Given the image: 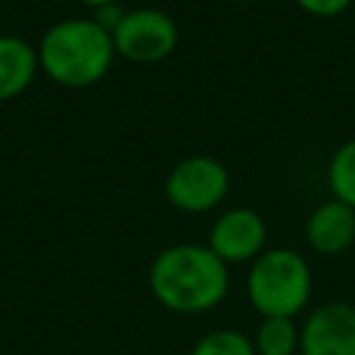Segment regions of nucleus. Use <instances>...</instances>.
Instances as JSON below:
<instances>
[{"mask_svg":"<svg viewBox=\"0 0 355 355\" xmlns=\"http://www.w3.org/2000/svg\"><path fill=\"white\" fill-rule=\"evenodd\" d=\"M153 297L175 313H208L230 291V269L208 244H172L161 250L147 275Z\"/></svg>","mask_w":355,"mask_h":355,"instance_id":"f257e3e1","label":"nucleus"},{"mask_svg":"<svg viewBox=\"0 0 355 355\" xmlns=\"http://www.w3.org/2000/svg\"><path fill=\"white\" fill-rule=\"evenodd\" d=\"M39 67L61 86L83 89L97 83L114 58L111 33L94 19L55 22L39 44Z\"/></svg>","mask_w":355,"mask_h":355,"instance_id":"f03ea898","label":"nucleus"},{"mask_svg":"<svg viewBox=\"0 0 355 355\" xmlns=\"http://www.w3.org/2000/svg\"><path fill=\"white\" fill-rule=\"evenodd\" d=\"M313 277L308 261L288 247L263 250L247 272V300L261 319H294L308 308Z\"/></svg>","mask_w":355,"mask_h":355,"instance_id":"7ed1b4c3","label":"nucleus"},{"mask_svg":"<svg viewBox=\"0 0 355 355\" xmlns=\"http://www.w3.org/2000/svg\"><path fill=\"white\" fill-rule=\"evenodd\" d=\"M230 189V175L214 155H189L178 161L164 183L166 202L186 214H205L216 208Z\"/></svg>","mask_w":355,"mask_h":355,"instance_id":"20e7f679","label":"nucleus"},{"mask_svg":"<svg viewBox=\"0 0 355 355\" xmlns=\"http://www.w3.org/2000/svg\"><path fill=\"white\" fill-rule=\"evenodd\" d=\"M114 53L133 64H155L166 58L178 44V25L166 11L136 8L125 11L119 25L111 31Z\"/></svg>","mask_w":355,"mask_h":355,"instance_id":"39448f33","label":"nucleus"},{"mask_svg":"<svg viewBox=\"0 0 355 355\" xmlns=\"http://www.w3.org/2000/svg\"><path fill=\"white\" fill-rule=\"evenodd\" d=\"M208 250L230 263H252L266 250V222L252 208H227L208 233Z\"/></svg>","mask_w":355,"mask_h":355,"instance_id":"423d86ee","label":"nucleus"},{"mask_svg":"<svg viewBox=\"0 0 355 355\" xmlns=\"http://www.w3.org/2000/svg\"><path fill=\"white\" fill-rule=\"evenodd\" d=\"M300 355H355V305H316L300 324Z\"/></svg>","mask_w":355,"mask_h":355,"instance_id":"0eeeda50","label":"nucleus"},{"mask_svg":"<svg viewBox=\"0 0 355 355\" xmlns=\"http://www.w3.org/2000/svg\"><path fill=\"white\" fill-rule=\"evenodd\" d=\"M305 241L319 255H341L355 244V208L324 200L305 222Z\"/></svg>","mask_w":355,"mask_h":355,"instance_id":"6e6552de","label":"nucleus"},{"mask_svg":"<svg viewBox=\"0 0 355 355\" xmlns=\"http://www.w3.org/2000/svg\"><path fill=\"white\" fill-rule=\"evenodd\" d=\"M39 67V55L19 36H0V100L22 94Z\"/></svg>","mask_w":355,"mask_h":355,"instance_id":"1a4fd4ad","label":"nucleus"},{"mask_svg":"<svg viewBox=\"0 0 355 355\" xmlns=\"http://www.w3.org/2000/svg\"><path fill=\"white\" fill-rule=\"evenodd\" d=\"M252 344L255 355H300V327L294 319H261Z\"/></svg>","mask_w":355,"mask_h":355,"instance_id":"9d476101","label":"nucleus"},{"mask_svg":"<svg viewBox=\"0 0 355 355\" xmlns=\"http://www.w3.org/2000/svg\"><path fill=\"white\" fill-rule=\"evenodd\" d=\"M327 186L333 191V200L355 208V139L333 153L327 166Z\"/></svg>","mask_w":355,"mask_h":355,"instance_id":"9b49d317","label":"nucleus"},{"mask_svg":"<svg viewBox=\"0 0 355 355\" xmlns=\"http://www.w3.org/2000/svg\"><path fill=\"white\" fill-rule=\"evenodd\" d=\"M189 355H255V344L241 330L219 327L200 336Z\"/></svg>","mask_w":355,"mask_h":355,"instance_id":"f8f14e48","label":"nucleus"},{"mask_svg":"<svg viewBox=\"0 0 355 355\" xmlns=\"http://www.w3.org/2000/svg\"><path fill=\"white\" fill-rule=\"evenodd\" d=\"M302 11L313 14V17H336L341 14L352 0H294Z\"/></svg>","mask_w":355,"mask_h":355,"instance_id":"ddd939ff","label":"nucleus"},{"mask_svg":"<svg viewBox=\"0 0 355 355\" xmlns=\"http://www.w3.org/2000/svg\"><path fill=\"white\" fill-rule=\"evenodd\" d=\"M86 6H92V8H103V6H111V3H116V0H83Z\"/></svg>","mask_w":355,"mask_h":355,"instance_id":"4468645a","label":"nucleus"},{"mask_svg":"<svg viewBox=\"0 0 355 355\" xmlns=\"http://www.w3.org/2000/svg\"><path fill=\"white\" fill-rule=\"evenodd\" d=\"M233 3H258V0H233Z\"/></svg>","mask_w":355,"mask_h":355,"instance_id":"2eb2a0df","label":"nucleus"}]
</instances>
